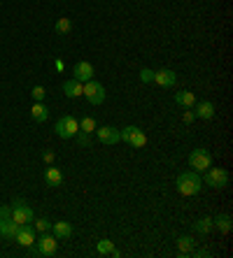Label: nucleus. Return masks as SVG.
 I'll use <instances>...</instances> for the list:
<instances>
[{
    "label": "nucleus",
    "instance_id": "obj_26",
    "mask_svg": "<svg viewBox=\"0 0 233 258\" xmlns=\"http://www.w3.org/2000/svg\"><path fill=\"white\" fill-rule=\"evenodd\" d=\"M30 96H33L35 102H42L47 98V91H44V86H33V93H30Z\"/></svg>",
    "mask_w": 233,
    "mask_h": 258
},
{
    "label": "nucleus",
    "instance_id": "obj_19",
    "mask_svg": "<svg viewBox=\"0 0 233 258\" xmlns=\"http://www.w3.org/2000/svg\"><path fill=\"white\" fill-rule=\"evenodd\" d=\"M194 237H189V235H184V237H179L177 240V256H192V251H194Z\"/></svg>",
    "mask_w": 233,
    "mask_h": 258
},
{
    "label": "nucleus",
    "instance_id": "obj_16",
    "mask_svg": "<svg viewBox=\"0 0 233 258\" xmlns=\"http://www.w3.org/2000/svg\"><path fill=\"white\" fill-rule=\"evenodd\" d=\"M49 116V109L44 102H33V107H30V119L35 121V123H44Z\"/></svg>",
    "mask_w": 233,
    "mask_h": 258
},
{
    "label": "nucleus",
    "instance_id": "obj_4",
    "mask_svg": "<svg viewBox=\"0 0 233 258\" xmlns=\"http://www.w3.org/2000/svg\"><path fill=\"white\" fill-rule=\"evenodd\" d=\"M54 131L61 140H70L79 133V121L75 119V116H61V119L56 121Z\"/></svg>",
    "mask_w": 233,
    "mask_h": 258
},
{
    "label": "nucleus",
    "instance_id": "obj_21",
    "mask_svg": "<svg viewBox=\"0 0 233 258\" xmlns=\"http://www.w3.org/2000/svg\"><path fill=\"white\" fill-rule=\"evenodd\" d=\"M128 144H133V147H137V149L145 147V144H147V135H145V131H140V128L135 126V131H133L131 138H128Z\"/></svg>",
    "mask_w": 233,
    "mask_h": 258
},
{
    "label": "nucleus",
    "instance_id": "obj_32",
    "mask_svg": "<svg viewBox=\"0 0 233 258\" xmlns=\"http://www.w3.org/2000/svg\"><path fill=\"white\" fill-rule=\"evenodd\" d=\"M42 158H44V163H47V165H52V163H54V151H44V154H42Z\"/></svg>",
    "mask_w": 233,
    "mask_h": 258
},
{
    "label": "nucleus",
    "instance_id": "obj_13",
    "mask_svg": "<svg viewBox=\"0 0 233 258\" xmlns=\"http://www.w3.org/2000/svg\"><path fill=\"white\" fill-rule=\"evenodd\" d=\"M75 233L72 230V226L68 221H56L52 223V235H54L56 240H70V235Z\"/></svg>",
    "mask_w": 233,
    "mask_h": 258
},
{
    "label": "nucleus",
    "instance_id": "obj_29",
    "mask_svg": "<svg viewBox=\"0 0 233 258\" xmlns=\"http://www.w3.org/2000/svg\"><path fill=\"white\" fill-rule=\"evenodd\" d=\"M75 138H77L79 147H89V144H91V135H89V133H82V131H79Z\"/></svg>",
    "mask_w": 233,
    "mask_h": 258
},
{
    "label": "nucleus",
    "instance_id": "obj_28",
    "mask_svg": "<svg viewBox=\"0 0 233 258\" xmlns=\"http://www.w3.org/2000/svg\"><path fill=\"white\" fill-rule=\"evenodd\" d=\"M35 230H40V233H49V230H52V221H49V219H37Z\"/></svg>",
    "mask_w": 233,
    "mask_h": 258
},
{
    "label": "nucleus",
    "instance_id": "obj_5",
    "mask_svg": "<svg viewBox=\"0 0 233 258\" xmlns=\"http://www.w3.org/2000/svg\"><path fill=\"white\" fill-rule=\"evenodd\" d=\"M203 184L205 186H212V188H224L228 184V172L224 168H212V165H210L203 174Z\"/></svg>",
    "mask_w": 233,
    "mask_h": 258
},
{
    "label": "nucleus",
    "instance_id": "obj_27",
    "mask_svg": "<svg viewBox=\"0 0 233 258\" xmlns=\"http://www.w3.org/2000/svg\"><path fill=\"white\" fill-rule=\"evenodd\" d=\"M140 82H143V84H150V82H154V70H150V68H143V70H140Z\"/></svg>",
    "mask_w": 233,
    "mask_h": 258
},
{
    "label": "nucleus",
    "instance_id": "obj_20",
    "mask_svg": "<svg viewBox=\"0 0 233 258\" xmlns=\"http://www.w3.org/2000/svg\"><path fill=\"white\" fill-rule=\"evenodd\" d=\"M212 226L215 228H219V233H228L231 230V216L228 214H219L212 219Z\"/></svg>",
    "mask_w": 233,
    "mask_h": 258
},
{
    "label": "nucleus",
    "instance_id": "obj_9",
    "mask_svg": "<svg viewBox=\"0 0 233 258\" xmlns=\"http://www.w3.org/2000/svg\"><path fill=\"white\" fill-rule=\"evenodd\" d=\"M14 240L19 242L21 246H33L35 244V228L30 226V223H21V228H19V233L14 235Z\"/></svg>",
    "mask_w": 233,
    "mask_h": 258
},
{
    "label": "nucleus",
    "instance_id": "obj_22",
    "mask_svg": "<svg viewBox=\"0 0 233 258\" xmlns=\"http://www.w3.org/2000/svg\"><path fill=\"white\" fill-rule=\"evenodd\" d=\"M212 228H215V226H212V219H210V216H203V219H198V221L194 223V230L201 235H208Z\"/></svg>",
    "mask_w": 233,
    "mask_h": 258
},
{
    "label": "nucleus",
    "instance_id": "obj_33",
    "mask_svg": "<svg viewBox=\"0 0 233 258\" xmlns=\"http://www.w3.org/2000/svg\"><path fill=\"white\" fill-rule=\"evenodd\" d=\"M192 256H196V258H208L210 251H208V249H198V251H192Z\"/></svg>",
    "mask_w": 233,
    "mask_h": 258
},
{
    "label": "nucleus",
    "instance_id": "obj_2",
    "mask_svg": "<svg viewBox=\"0 0 233 258\" xmlns=\"http://www.w3.org/2000/svg\"><path fill=\"white\" fill-rule=\"evenodd\" d=\"M56 246H59V242H56L54 235H42L40 240H35V244L30 246V256L49 258L56 253Z\"/></svg>",
    "mask_w": 233,
    "mask_h": 258
},
{
    "label": "nucleus",
    "instance_id": "obj_31",
    "mask_svg": "<svg viewBox=\"0 0 233 258\" xmlns=\"http://www.w3.org/2000/svg\"><path fill=\"white\" fill-rule=\"evenodd\" d=\"M182 119H184V123H192V121L196 119V114H194V109H187L184 114H182Z\"/></svg>",
    "mask_w": 233,
    "mask_h": 258
},
{
    "label": "nucleus",
    "instance_id": "obj_15",
    "mask_svg": "<svg viewBox=\"0 0 233 258\" xmlns=\"http://www.w3.org/2000/svg\"><path fill=\"white\" fill-rule=\"evenodd\" d=\"M44 184H47V186H61V184H63V172H61L59 168H54V165H49V168L44 170Z\"/></svg>",
    "mask_w": 233,
    "mask_h": 258
},
{
    "label": "nucleus",
    "instance_id": "obj_17",
    "mask_svg": "<svg viewBox=\"0 0 233 258\" xmlns=\"http://www.w3.org/2000/svg\"><path fill=\"white\" fill-rule=\"evenodd\" d=\"M175 102H177L179 107L192 109L196 105V96H194L192 91H179V93H175Z\"/></svg>",
    "mask_w": 233,
    "mask_h": 258
},
{
    "label": "nucleus",
    "instance_id": "obj_25",
    "mask_svg": "<svg viewBox=\"0 0 233 258\" xmlns=\"http://www.w3.org/2000/svg\"><path fill=\"white\" fill-rule=\"evenodd\" d=\"M112 249H114V244L110 240H101V242H98V246H96V251L101 253V256H108V253H112Z\"/></svg>",
    "mask_w": 233,
    "mask_h": 258
},
{
    "label": "nucleus",
    "instance_id": "obj_10",
    "mask_svg": "<svg viewBox=\"0 0 233 258\" xmlns=\"http://www.w3.org/2000/svg\"><path fill=\"white\" fill-rule=\"evenodd\" d=\"M96 135L98 140H101L103 144H117L119 142V128H114V126H103V128H96Z\"/></svg>",
    "mask_w": 233,
    "mask_h": 258
},
{
    "label": "nucleus",
    "instance_id": "obj_3",
    "mask_svg": "<svg viewBox=\"0 0 233 258\" xmlns=\"http://www.w3.org/2000/svg\"><path fill=\"white\" fill-rule=\"evenodd\" d=\"M82 96L91 102V105H103L105 102V86L96 79H89V82H84V89H82Z\"/></svg>",
    "mask_w": 233,
    "mask_h": 258
},
{
    "label": "nucleus",
    "instance_id": "obj_6",
    "mask_svg": "<svg viewBox=\"0 0 233 258\" xmlns=\"http://www.w3.org/2000/svg\"><path fill=\"white\" fill-rule=\"evenodd\" d=\"M189 165L194 168V172H205L212 165V154L208 149H194L189 154Z\"/></svg>",
    "mask_w": 233,
    "mask_h": 258
},
{
    "label": "nucleus",
    "instance_id": "obj_12",
    "mask_svg": "<svg viewBox=\"0 0 233 258\" xmlns=\"http://www.w3.org/2000/svg\"><path fill=\"white\" fill-rule=\"evenodd\" d=\"M154 82H156L159 86H166V89H170V86L177 84V75H175L173 70L163 68V70H156V72H154Z\"/></svg>",
    "mask_w": 233,
    "mask_h": 258
},
{
    "label": "nucleus",
    "instance_id": "obj_30",
    "mask_svg": "<svg viewBox=\"0 0 233 258\" xmlns=\"http://www.w3.org/2000/svg\"><path fill=\"white\" fill-rule=\"evenodd\" d=\"M7 216H12V205H3L0 207V219H7Z\"/></svg>",
    "mask_w": 233,
    "mask_h": 258
},
{
    "label": "nucleus",
    "instance_id": "obj_1",
    "mask_svg": "<svg viewBox=\"0 0 233 258\" xmlns=\"http://www.w3.org/2000/svg\"><path fill=\"white\" fill-rule=\"evenodd\" d=\"M175 184H177V191H179V196H187V198H189V196H196V193H201V184H203V181H201V177H198L196 172H182L177 177V181H175Z\"/></svg>",
    "mask_w": 233,
    "mask_h": 258
},
{
    "label": "nucleus",
    "instance_id": "obj_8",
    "mask_svg": "<svg viewBox=\"0 0 233 258\" xmlns=\"http://www.w3.org/2000/svg\"><path fill=\"white\" fill-rule=\"evenodd\" d=\"M19 228H21V223H17L12 216H7V219H0V237H3V240L12 242L14 235L19 233Z\"/></svg>",
    "mask_w": 233,
    "mask_h": 258
},
{
    "label": "nucleus",
    "instance_id": "obj_14",
    "mask_svg": "<svg viewBox=\"0 0 233 258\" xmlns=\"http://www.w3.org/2000/svg\"><path fill=\"white\" fill-rule=\"evenodd\" d=\"M192 109H194V114H196V119H212V116H215V105L210 100L196 102Z\"/></svg>",
    "mask_w": 233,
    "mask_h": 258
},
{
    "label": "nucleus",
    "instance_id": "obj_23",
    "mask_svg": "<svg viewBox=\"0 0 233 258\" xmlns=\"http://www.w3.org/2000/svg\"><path fill=\"white\" fill-rule=\"evenodd\" d=\"M72 30V21L70 19H59V21H56V33H59V35H66V33H70Z\"/></svg>",
    "mask_w": 233,
    "mask_h": 258
},
{
    "label": "nucleus",
    "instance_id": "obj_18",
    "mask_svg": "<svg viewBox=\"0 0 233 258\" xmlns=\"http://www.w3.org/2000/svg\"><path fill=\"white\" fill-rule=\"evenodd\" d=\"M82 89H84V84L79 82V79H68L66 84H63V91H66V96L68 98H79L82 96Z\"/></svg>",
    "mask_w": 233,
    "mask_h": 258
},
{
    "label": "nucleus",
    "instance_id": "obj_7",
    "mask_svg": "<svg viewBox=\"0 0 233 258\" xmlns=\"http://www.w3.org/2000/svg\"><path fill=\"white\" fill-rule=\"evenodd\" d=\"M12 219L17 223H33V210L24 200H14L12 203Z\"/></svg>",
    "mask_w": 233,
    "mask_h": 258
},
{
    "label": "nucleus",
    "instance_id": "obj_11",
    "mask_svg": "<svg viewBox=\"0 0 233 258\" xmlns=\"http://www.w3.org/2000/svg\"><path fill=\"white\" fill-rule=\"evenodd\" d=\"M72 77L79 79V82H89V79H94V66L91 63H86V60H79L77 66L72 68Z\"/></svg>",
    "mask_w": 233,
    "mask_h": 258
},
{
    "label": "nucleus",
    "instance_id": "obj_24",
    "mask_svg": "<svg viewBox=\"0 0 233 258\" xmlns=\"http://www.w3.org/2000/svg\"><path fill=\"white\" fill-rule=\"evenodd\" d=\"M79 131L82 133H96V119H91V116H86V119L79 121Z\"/></svg>",
    "mask_w": 233,
    "mask_h": 258
}]
</instances>
